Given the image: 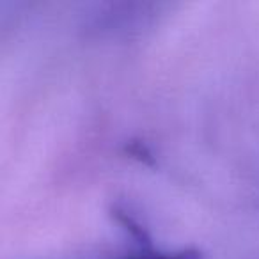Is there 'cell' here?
<instances>
[{
  "label": "cell",
  "mask_w": 259,
  "mask_h": 259,
  "mask_svg": "<svg viewBox=\"0 0 259 259\" xmlns=\"http://www.w3.org/2000/svg\"><path fill=\"white\" fill-rule=\"evenodd\" d=\"M124 259H201L199 252L195 250H180V252H155L151 248L130 254Z\"/></svg>",
  "instance_id": "obj_1"
}]
</instances>
